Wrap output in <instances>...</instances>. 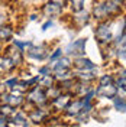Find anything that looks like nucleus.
<instances>
[{"label": "nucleus", "instance_id": "nucleus-1", "mask_svg": "<svg viewBox=\"0 0 126 127\" xmlns=\"http://www.w3.org/2000/svg\"><path fill=\"white\" fill-rule=\"evenodd\" d=\"M122 1H123V0H106V1L102 3L99 7H96V10H94L96 16H97V17H104V16L118 12L119 9H120Z\"/></svg>", "mask_w": 126, "mask_h": 127}, {"label": "nucleus", "instance_id": "nucleus-2", "mask_svg": "<svg viewBox=\"0 0 126 127\" xmlns=\"http://www.w3.org/2000/svg\"><path fill=\"white\" fill-rule=\"evenodd\" d=\"M96 35H97V38L102 40V42H106V40L110 39V25L109 23H102L99 28H97V31H96Z\"/></svg>", "mask_w": 126, "mask_h": 127}, {"label": "nucleus", "instance_id": "nucleus-3", "mask_svg": "<svg viewBox=\"0 0 126 127\" xmlns=\"http://www.w3.org/2000/svg\"><path fill=\"white\" fill-rule=\"evenodd\" d=\"M60 12H61V4H60V3L51 1V3H48L47 6H45V13H47L48 16L60 15Z\"/></svg>", "mask_w": 126, "mask_h": 127}, {"label": "nucleus", "instance_id": "nucleus-4", "mask_svg": "<svg viewBox=\"0 0 126 127\" xmlns=\"http://www.w3.org/2000/svg\"><path fill=\"white\" fill-rule=\"evenodd\" d=\"M71 3H72V9H74V12H81V10H83L84 0H71Z\"/></svg>", "mask_w": 126, "mask_h": 127}, {"label": "nucleus", "instance_id": "nucleus-5", "mask_svg": "<svg viewBox=\"0 0 126 127\" xmlns=\"http://www.w3.org/2000/svg\"><path fill=\"white\" fill-rule=\"evenodd\" d=\"M10 35H12V31H10V28H0V38H10Z\"/></svg>", "mask_w": 126, "mask_h": 127}, {"label": "nucleus", "instance_id": "nucleus-6", "mask_svg": "<svg viewBox=\"0 0 126 127\" xmlns=\"http://www.w3.org/2000/svg\"><path fill=\"white\" fill-rule=\"evenodd\" d=\"M3 20H4V17H3V15H0V23H1Z\"/></svg>", "mask_w": 126, "mask_h": 127}]
</instances>
